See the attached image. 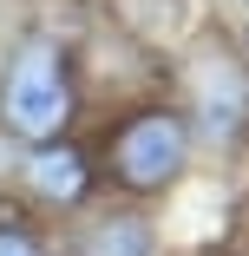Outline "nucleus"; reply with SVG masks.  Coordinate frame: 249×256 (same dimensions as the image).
<instances>
[{
	"instance_id": "1",
	"label": "nucleus",
	"mask_w": 249,
	"mask_h": 256,
	"mask_svg": "<svg viewBox=\"0 0 249 256\" xmlns=\"http://www.w3.org/2000/svg\"><path fill=\"white\" fill-rule=\"evenodd\" d=\"M66 118H72L66 46L46 40V33H26L7 53V72H0V125L13 138H26V144H59Z\"/></svg>"
},
{
	"instance_id": "2",
	"label": "nucleus",
	"mask_w": 249,
	"mask_h": 256,
	"mask_svg": "<svg viewBox=\"0 0 249 256\" xmlns=\"http://www.w3.org/2000/svg\"><path fill=\"white\" fill-rule=\"evenodd\" d=\"M190 125L210 144H243L249 138V66L223 40H204L190 53Z\"/></svg>"
},
{
	"instance_id": "3",
	"label": "nucleus",
	"mask_w": 249,
	"mask_h": 256,
	"mask_svg": "<svg viewBox=\"0 0 249 256\" xmlns=\"http://www.w3.org/2000/svg\"><path fill=\"white\" fill-rule=\"evenodd\" d=\"M184 158H190V125H184L177 112H138V118L118 132V144H112V171H118V184L138 190V197L177 184Z\"/></svg>"
},
{
	"instance_id": "4",
	"label": "nucleus",
	"mask_w": 249,
	"mask_h": 256,
	"mask_svg": "<svg viewBox=\"0 0 249 256\" xmlns=\"http://www.w3.org/2000/svg\"><path fill=\"white\" fill-rule=\"evenodd\" d=\"M26 184H33V197H46V204H79V197L92 190V164L79 158L66 138H59V144H33Z\"/></svg>"
},
{
	"instance_id": "5",
	"label": "nucleus",
	"mask_w": 249,
	"mask_h": 256,
	"mask_svg": "<svg viewBox=\"0 0 249 256\" xmlns=\"http://www.w3.org/2000/svg\"><path fill=\"white\" fill-rule=\"evenodd\" d=\"M79 256H151V230L144 217H98L79 236Z\"/></svg>"
},
{
	"instance_id": "6",
	"label": "nucleus",
	"mask_w": 249,
	"mask_h": 256,
	"mask_svg": "<svg viewBox=\"0 0 249 256\" xmlns=\"http://www.w3.org/2000/svg\"><path fill=\"white\" fill-rule=\"evenodd\" d=\"M0 256H46V243L20 224H0Z\"/></svg>"
}]
</instances>
